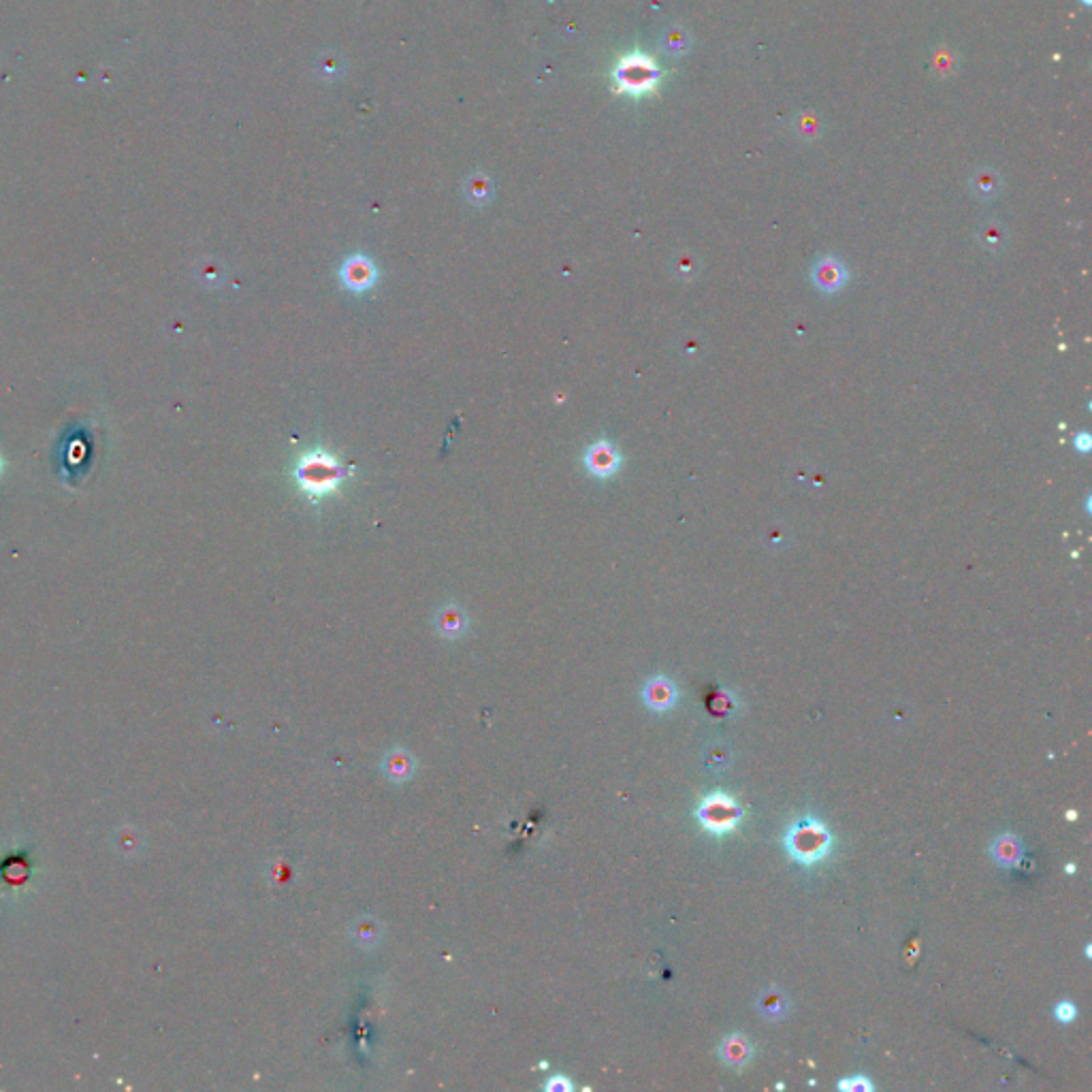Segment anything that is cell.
I'll return each instance as SVG.
<instances>
[{
    "label": "cell",
    "mask_w": 1092,
    "mask_h": 1092,
    "mask_svg": "<svg viewBox=\"0 0 1092 1092\" xmlns=\"http://www.w3.org/2000/svg\"><path fill=\"white\" fill-rule=\"evenodd\" d=\"M414 760L405 749H391L382 760V772L391 784H405L414 777Z\"/></svg>",
    "instance_id": "obj_9"
},
{
    "label": "cell",
    "mask_w": 1092,
    "mask_h": 1092,
    "mask_svg": "<svg viewBox=\"0 0 1092 1092\" xmlns=\"http://www.w3.org/2000/svg\"><path fill=\"white\" fill-rule=\"evenodd\" d=\"M435 630L442 638L455 640L459 636L466 634L467 630V617L457 604H446L438 610L435 614Z\"/></svg>",
    "instance_id": "obj_12"
},
{
    "label": "cell",
    "mask_w": 1092,
    "mask_h": 1092,
    "mask_svg": "<svg viewBox=\"0 0 1092 1092\" xmlns=\"http://www.w3.org/2000/svg\"><path fill=\"white\" fill-rule=\"evenodd\" d=\"M1073 444H1075V449L1079 450V453H1088V450H1090V435H1088V433L1075 435Z\"/></svg>",
    "instance_id": "obj_20"
},
{
    "label": "cell",
    "mask_w": 1092,
    "mask_h": 1092,
    "mask_svg": "<svg viewBox=\"0 0 1092 1092\" xmlns=\"http://www.w3.org/2000/svg\"><path fill=\"white\" fill-rule=\"evenodd\" d=\"M757 1011L761 1014V1018L771 1020V1022H779V1020H784L789 1014V999L781 990L768 988L757 999Z\"/></svg>",
    "instance_id": "obj_13"
},
{
    "label": "cell",
    "mask_w": 1092,
    "mask_h": 1092,
    "mask_svg": "<svg viewBox=\"0 0 1092 1092\" xmlns=\"http://www.w3.org/2000/svg\"><path fill=\"white\" fill-rule=\"evenodd\" d=\"M544 1088H546V1090H570L572 1084L568 1082V1079L563 1078V1075H557V1078L553 1075V1078H551L549 1082L544 1084Z\"/></svg>",
    "instance_id": "obj_19"
},
{
    "label": "cell",
    "mask_w": 1092,
    "mask_h": 1092,
    "mask_svg": "<svg viewBox=\"0 0 1092 1092\" xmlns=\"http://www.w3.org/2000/svg\"><path fill=\"white\" fill-rule=\"evenodd\" d=\"M730 760H732V753L727 751L726 747H721V744H717V747L709 749V751H706V755H704L706 767L713 768V771H723V768H726L727 764H730Z\"/></svg>",
    "instance_id": "obj_15"
},
{
    "label": "cell",
    "mask_w": 1092,
    "mask_h": 1092,
    "mask_svg": "<svg viewBox=\"0 0 1092 1092\" xmlns=\"http://www.w3.org/2000/svg\"><path fill=\"white\" fill-rule=\"evenodd\" d=\"M614 86L619 92H625L631 96H642L651 92L659 82V69L653 62V58L644 54H627L614 66Z\"/></svg>",
    "instance_id": "obj_4"
},
{
    "label": "cell",
    "mask_w": 1092,
    "mask_h": 1092,
    "mask_svg": "<svg viewBox=\"0 0 1092 1092\" xmlns=\"http://www.w3.org/2000/svg\"><path fill=\"white\" fill-rule=\"evenodd\" d=\"M0 472H3V459H0Z\"/></svg>",
    "instance_id": "obj_21"
},
{
    "label": "cell",
    "mask_w": 1092,
    "mask_h": 1092,
    "mask_svg": "<svg viewBox=\"0 0 1092 1092\" xmlns=\"http://www.w3.org/2000/svg\"><path fill=\"white\" fill-rule=\"evenodd\" d=\"M340 278L346 288H350L354 292H363L374 286L376 280H378V271H376V265L371 263L370 257H365V254H353L342 265Z\"/></svg>",
    "instance_id": "obj_5"
},
{
    "label": "cell",
    "mask_w": 1092,
    "mask_h": 1092,
    "mask_svg": "<svg viewBox=\"0 0 1092 1092\" xmlns=\"http://www.w3.org/2000/svg\"><path fill=\"white\" fill-rule=\"evenodd\" d=\"M717 1054L721 1058V1062H726L727 1067H744L753 1058V1045L747 1037L740 1035V1033H734V1035H727L719 1044Z\"/></svg>",
    "instance_id": "obj_10"
},
{
    "label": "cell",
    "mask_w": 1092,
    "mask_h": 1092,
    "mask_svg": "<svg viewBox=\"0 0 1092 1092\" xmlns=\"http://www.w3.org/2000/svg\"><path fill=\"white\" fill-rule=\"evenodd\" d=\"M849 271L847 267L843 265V261L835 257H823L819 258L818 263L811 269V280H813L815 286L819 288L826 295H832V292H839L840 288L847 284Z\"/></svg>",
    "instance_id": "obj_7"
},
{
    "label": "cell",
    "mask_w": 1092,
    "mask_h": 1092,
    "mask_svg": "<svg viewBox=\"0 0 1092 1092\" xmlns=\"http://www.w3.org/2000/svg\"><path fill=\"white\" fill-rule=\"evenodd\" d=\"M696 815L706 832L715 836H726L738 828L740 819H743V809H740L736 798L717 789V792H710L709 796L702 798Z\"/></svg>",
    "instance_id": "obj_3"
},
{
    "label": "cell",
    "mask_w": 1092,
    "mask_h": 1092,
    "mask_svg": "<svg viewBox=\"0 0 1092 1092\" xmlns=\"http://www.w3.org/2000/svg\"><path fill=\"white\" fill-rule=\"evenodd\" d=\"M1054 1016H1056L1058 1022L1071 1024L1075 1018H1078V1007L1069 1001H1061L1056 1007H1054Z\"/></svg>",
    "instance_id": "obj_17"
},
{
    "label": "cell",
    "mask_w": 1092,
    "mask_h": 1092,
    "mask_svg": "<svg viewBox=\"0 0 1092 1092\" xmlns=\"http://www.w3.org/2000/svg\"><path fill=\"white\" fill-rule=\"evenodd\" d=\"M832 843H835L832 832L818 818L798 819L785 832V849H788L789 857L801 866H813L826 860Z\"/></svg>",
    "instance_id": "obj_2"
},
{
    "label": "cell",
    "mask_w": 1092,
    "mask_h": 1092,
    "mask_svg": "<svg viewBox=\"0 0 1092 1092\" xmlns=\"http://www.w3.org/2000/svg\"><path fill=\"white\" fill-rule=\"evenodd\" d=\"M585 466L597 478H608V476L617 474L619 466H621V455L613 442L597 440L585 453Z\"/></svg>",
    "instance_id": "obj_6"
},
{
    "label": "cell",
    "mask_w": 1092,
    "mask_h": 1092,
    "mask_svg": "<svg viewBox=\"0 0 1092 1092\" xmlns=\"http://www.w3.org/2000/svg\"><path fill=\"white\" fill-rule=\"evenodd\" d=\"M736 700L732 698L730 692H719L713 700V710L717 715H730L734 710Z\"/></svg>",
    "instance_id": "obj_18"
},
{
    "label": "cell",
    "mask_w": 1092,
    "mask_h": 1092,
    "mask_svg": "<svg viewBox=\"0 0 1092 1092\" xmlns=\"http://www.w3.org/2000/svg\"><path fill=\"white\" fill-rule=\"evenodd\" d=\"M350 476V470L325 449L305 450L295 466V480L309 500H320L340 487Z\"/></svg>",
    "instance_id": "obj_1"
},
{
    "label": "cell",
    "mask_w": 1092,
    "mask_h": 1092,
    "mask_svg": "<svg viewBox=\"0 0 1092 1092\" xmlns=\"http://www.w3.org/2000/svg\"><path fill=\"white\" fill-rule=\"evenodd\" d=\"M353 936L361 948L371 949L380 943V936H382V926L376 922L374 918H361L354 922L353 926Z\"/></svg>",
    "instance_id": "obj_14"
},
{
    "label": "cell",
    "mask_w": 1092,
    "mask_h": 1092,
    "mask_svg": "<svg viewBox=\"0 0 1092 1092\" xmlns=\"http://www.w3.org/2000/svg\"><path fill=\"white\" fill-rule=\"evenodd\" d=\"M836 1088L843 1092H869L873 1090V1082L866 1075H849V1078L840 1079Z\"/></svg>",
    "instance_id": "obj_16"
},
{
    "label": "cell",
    "mask_w": 1092,
    "mask_h": 1092,
    "mask_svg": "<svg viewBox=\"0 0 1092 1092\" xmlns=\"http://www.w3.org/2000/svg\"><path fill=\"white\" fill-rule=\"evenodd\" d=\"M642 700L655 713H666L679 700V689L668 676H653L644 683Z\"/></svg>",
    "instance_id": "obj_8"
},
{
    "label": "cell",
    "mask_w": 1092,
    "mask_h": 1092,
    "mask_svg": "<svg viewBox=\"0 0 1092 1092\" xmlns=\"http://www.w3.org/2000/svg\"><path fill=\"white\" fill-rule=\"evenodd\" d=\"M990 856H993V860L997 862L999 866H1003V869H1014V866H1018L1020 860H1022L1024 847L1022 843H1020L1018 836L1007 832V835H999L997 839L993 840V845H990Z\"/></svg>",
    "instance_id": "obj_11"
}]
</instances>
